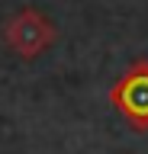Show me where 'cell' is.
<instances>
[{
    "label": "cell",
    "instance_id": "cell-1",
    "mask_svg": "<svg viewBox=\"0 0 148 154\" xmlns=\"http://www.w3.org/2000/svg\"><path fill=\"white\" fill-rule=\"evenodd\" d=\"M3 38H7L10 51H16L20 58H39L55 42V26L36 10H20L16 16L7 19Z\"/></svg>",
    "mask_w": 148,
    "mask_h": 154
},
{
    "label": "cell",
    "instance_id": "cell-2",
    "mask_svg": "<svg viewBox=\"0 0 148 154\" xmlns=\"http://www.w3.org/2000/svg\"><path fill=\"white\" fill-rule=\"evenodd\" d=\"M109 100L138 132L148 128V61H135L109 90Z\"/></svg>",
    "mask_w": 148,
    "mask_h": 154
}]
</instances>
